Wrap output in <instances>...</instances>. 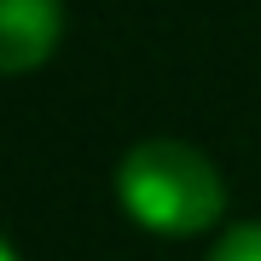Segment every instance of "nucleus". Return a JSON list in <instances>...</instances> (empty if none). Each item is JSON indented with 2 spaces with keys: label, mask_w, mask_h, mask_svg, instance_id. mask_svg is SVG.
<instances>
[{
  "label": "nucleus",
  "mask_w": 261,
  "mask_h": 261,
  "mask_svg": "<svg viewBox=\"0 0 261 261\" xmlns=\"http://www.w3.org/2000/svg\"><path fill=\"white\" fill-rule=\"evenodd\" d=\"M116 197L140 226L163 238H192L221 221L226 209V180L197 145L174 140V134H151V140L128 145L116 163Z\"/></svg>",
  "instance_id": "1"
},
{
  "label": "nucleus",
  "mask_w": 261,
  "mask_h": 261,
  "mask_svg": "<svg viewBox=\"0 0 261 261\" xmlns=\"http://www.w3.org/2000/svg\"><path fill=\"white\" fill-rule=\"evenodd\" d=\"M64 29V0H0V70L23 75L53 58Z\"/></svg>",
  "instance_id": "2"
},
{
  "label": "nucleus",
  "mask_w": 261,
  "mask_h": 261,
  "mask_svg": "<svg viewBox=\"0 0 261 261\" xmlns=\"http://www.w3.org/2000/svg\"><path fill=\"white\" fill-rule=\"evenodd\" d=\"M203 261H261V221H232Z\"/></svg>",
  "instance_id": "3"
}]
</instances>
